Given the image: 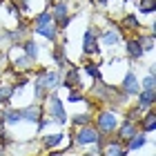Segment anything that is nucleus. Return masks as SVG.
I'll list each match as a JSON object with an SVG mask.
<instances>
[{"label": "nucleus", "instance_id": "nucleus-32", "mask_svg": "<svg viewBox=\"0 0 156 156\" xmlns=\"http://www.w3.org/2000/svg\"><path fill=\"white\" fill-rule=\"evenodd\" d=\"M96 2H107V0H96Z\"/></svg>", "mask_w": 156, "mask_h": 156}, {"label": "nucleus", "instance_id": "nucleus-5", "mask_svg": "<svg viewBox=\"0 0 156 156\" xmlns=\"http://www.w3.org/2000/svg\"><path fill=\"white\" fill-rule=\"evenodd\" d=\"M49 13H51V18L58 20L60 27H67V23H69V16H67V2H58Z\"/></svg>", "mask_w": 156, "mask_h": 156}, {"label": "nucleus", "instance_id": "nucleus-17", "mask_svg": "<svg viewBox=\"0 0 156 156\" xmlns=\"http://www.w3.org/2000/svg\"><path fill=\"white\" fill-rule=\"evenodd\" d=\"M143 132H154V127H156V116L154 114H147L145 118H143Z\"/></svg>", "mask_w": 156, "mask_h": 156}, {"label": "nucleus", "instance_id": "nucleus-33", "mask_svg": "<svg viewBox=\"0 0 156 156\" xmlns=\"http://www.w3.org/2000/svg\"><path fill=\"white\" fill-rule=\"evenodd\" d=\"M85 156H94V154H85Z\"/></svg>", "mask_w": 156, "mask_h": 156}, {"label": "nucleus", "instance_id": "nucleus-7", "mask_svg": "<svg viewBox=\"0 0 156 156\" xmlns=\"http://www.w3.org/2000/svg\"><path fill=\"white\" fill-rule=\"evenodd\" d=\"M20 114H23V120H27V123H38V120L42 118V116H40V107H38V105H31V107L20 109Z\"/></svg>", "mask_w": 156, "mask_h": 156}, {"label": "nucleus", "instance_id": "nucleus-11", "mask_svg": "<svg viewBox=\"0 0 156 156\" xmlns=\"http://www.w3.org/2000/svg\"><path fill=\"white\" fill-rule=\"evenodd\" d=\"M134 134H136V127H134L132 120H125L123 127L118 129V136H120V138H125V140H129V138L134 136Z\"/></svg>", "mask_w": 156, "mask_h": 156}, {"label": "nucleus", "instance_id": "nucleus-24", "mask_svg": "<svg viewBox=\"0 0 156 156\" xmlns=\"http://www.w3.org/2000/svg\"><path fill=\"white\" fill-rule=\"evenodd\" d=\"M34 91H36V98H38V101H40V98L42 96H45V87H42V85H40V80H34Z\"/></svg>", "mask_w": 156, "mask_h": 156}, {"label": "nucleus", "instance_id": "nucleus-3", "mask_svg": "<svg viewBox=\"0 0 156 156\" xmlns=\"http://www.w3.org/2000/svg\"><path fill=\"white\" fill-rule=\"evenodd\" d=\"M116 123H118V118L112 114V112H103V114L98 116V132H105V134L114 132L116 129Z\"/></svg>", "mask_w": 156, "mask_h": 156}, {"label": "nucleus", "instance_id": "nucleus-13", "mask_svg": "<svg viewBox=\"0 0 156 156\" xmlns=\"http://www.w3.org/2000/svg\"><path fill=\"white\" fill-rule=\"evenodd\" d=\"M147 143L145 136H140V134H134V136L129 138V145H127V150H138V147H143Z\"/></svg>", "mask_w": 156, "mask_h": 156}, {"label": "nucleus", "instance_id": "nucleus-12", "mask_svg": "<svg viewBox=\"0 0 156 156\" xmlns=\"http://www.w3.org/2000/svg\"><path fill=\"white\" fill-rule=\"evenodd\" d=\"M36 31L40 34V36H45V38H49V40H54L56 38V25H51V23H47V25H40V27H36Z\"/></svg>", "mask_w": 156, "mask_h": 156}, {"label": "nucleus", "instance_id": "nucleus-19", "mask_svg": "<svg viewBox=\"0 0 156 156\" xmlns=\"http://www.w3.org/2000/svg\"><path fill=\"white\" fill-rule=\"evenodd\" d=\"M25 51H27L29 58H36V56H38V45H36L34 40H27V42H25Z\"/></svg>", "mask_w": 156, "mask_h": 156}, {"label": "nucleus", "instance_id": "nucleus-14", "mask_svg": "<svg viewBox=\"0 0 156 156\" xmlns=\"http://www.w3.org/2000/svg\"><path fill=\"white\" fill-rule=\"evenodd\" d=\"M5 120L9 125H16V123H20V120H23V114H20V109H9L5 114Z\"/></svg>", "mask_w": 156, "mask_h": 156}, {"label": "nucleus", "instance_id": "nucleus-27", "mask_svg": "<svg viewBox=\"0 0 156 156\" xmlns=\"http://www.w3.org/2000/svg\"><path fill=\"white\" fill-rule=\"evenodd\" d=\"M80 101H83V96L76 89H69V103H80Z\"/></svg>", "mask_w": 156, "mask_h": 156}, {"label": "nucleus", "instance_id": "nucleus-25", "mask_svg": "<svg viewBox=\"0 0 156 156\" xmlns=\"http://www.w3.org/2000/svg\"><path fill=\"white\" fill-rule=\"evenodd\" d=\"M120 38H118V34H114V31H109V34H105V45H116Z\"/></svg>", "mask_w": 156, "mask_h": 156}, {"label": "nucleus", "instance_id": "nucleus-9", "mask_svg": "<svg viewBox=\"0 0 156 156\" xmlns=\"http://www.w3.org/2000/svg\"><path fill=\"white\" fill-rule=\"evenodd\" d=\"M123 89H125V94H138V83H136V76H134L132 72L125 76V80H123Z\"/></svg>", "mask_w": 156, "mask_h": 156}, {"label": "nucleus", "instance_id": "nucleus-22", "mask_svg": "<svg viewBox=\"0 0 156 156\" xmlns=\"http://www.w3.org/2000/svg\"><path fill=\"white\" fill-rule=\"evenodd\" d=\"M85 72H87L91 78H96V80H101V72H98V67L96 65H91V62H87L85 65Z\"/></svg>", "mask_w": 156, "mask_h": 156}, {"label": "nucleus", "instance_id": "nucleus-1", "mask_svg": "<svg viewBox=\"0 0 156 156\" xmlns=\"http://www.w3.org/2000/svg\"><path fill=\"white\" fill-rule=\"evenodd\" d=\"M98 138H101V132L94 129V127H89V125H83L80 132L76 134L78 145H94V143H98Z\"/></svg>", "mask_w": 156, "mask_h": 156}, {"label": "nucleus", "instance_id": "nucleus-30", "mask_svg": "<svg viewBox=\"0 0 156 156\" xmlns=\"http://www.w3.org/2000/svg\"><path fill=\"white\" fill-rule=\"evenodd\" d=\"M125 25H127V27H138V20L134 18V16H127V18H125Z\"/></svg>", "mask_w": 156, "mask_h": 156}, {"label": "nucleus", "instance_id": "nucleus-16", "mask_svg": "<svg viewBox=\"0 0 156 156\" xmlns=\"http://www.w3.org/2000/svg\"><path fill=\"white\" fill-rule=\"evenodd\" d=\"M62 136H65V134H49V136H45L42 145H45V147H56L62 140Z\"/></svg>", "mask_w": 156, "mask_h": 156}, {"label": "nucleus", "instance_id": "nucleus-10", "mask_svg": "<svg viewBox=\"0 0 156 156\" xmlns=\"http://www.w3.org/2000/svg\"><path fill=\"white\" fill-rule=\"evenodd\" d=\"M154 105V89H143L140 91V101H138V109H147Z\"/></svg>", "mask_w": 156, "mask_h": 156}, {"label": "nucleus", "instance_id": "nucleus-29", "mask_svg": "<svg viewBox=\"0 0 156 156\" xmlns=\"http://www.w3.org/2000/svg\"><path fill=\"white\" fill-rule=\"evenodd\" d=\"M16 67H18V69H27V67H29V56H25V58H20V60L16 62Z\"/></svg>", "mask_w": 156, "mask_h": 156}, {"label": "nucleus", "instance_id": "nucleus-23", "mask_svg": "<svg viewBox=\"0 0 156 156\" xmlns=\"http://www.w3.org/2000/svg\"><path fill=\"white\" fill-rule=\"evenodd\" d=\"M72 120L76 125H89V114H76Z\"/></svg>", "mask_w": 156, "mask_h": 156}, {"label": "nucleus", "instance_id": "nucleus-6", "mask_svg": "<svg viewBox=\"0 0 156 156\" xmlns=\"http://www.w3.org/2000/svg\"><path fill=\"white\" fill-rule=\"evenodd\" d=\"M38 80H40V85L45 89H54V87H58V85H60V74L58 72H45L42 78H38Z\"/></svg>", "mask_w": 156, "mask_h": 156}, {"label": "nucleus", "instance_id": "nucleus-31", "mask_svg": "<svg viewBox=\"0 0 156 156\" xmlns=\"http://www.w3.org/2000/svg\"><path fill=\"white\" fill-rule=\"evenodd\" d=\"M20 2H23V9H27V0H20Z\"/></svg>", "mask_w": 156, "mask_h": 156}, {"label": "nucleus", "instance_id": "nucleus-2", "mask_svg": "<svg viewBox=\"0 0 156 156\" xmlns=\"http://www.w3.org/2000/svg\"><path fill=\"white\" fill-rule=\"evenodd\" d=\"M49 112H51V118L56 120V123H65L67 120V116H65V107H62V101L56 94H51L49 96Z\"/></svg>", "mask_w": 156, "mask_h": 156}, {"label": "nucleus", "instance_id": "nucleus-8", "mask_svg": "<svg viewBox=\"0 0 156 156\" xmlns=\"http://www.w3.org/2000/svg\"><path fill=\"white\" fill-rule=\"evenodd\" d=\"M143 38L140 40H127V54L132 56V58H140L143 56Z\"/></svg>", "mask_w": 156, "mask_h": 156}, {"label": "nucleus", "instance_id": "nucleus-21", "mask_svg": "<svg viewBox=\"0 0 156 156\" xmlns=\"http://www.w3.org/2000/svg\"><path fill=\"white\" fill-rule=\"evenodd\" d=\"M47 23H51V13H49V11H42V13H38V16H36V27L47 25Z\"/></svg>", "mask_w": 156, "mask_h": 156}, {"label": "nucleus", "instance_id": "nucleus-26", "mask_svg": "<svg viewBox=\"0 0 156 156\" xmlns=\"http://www.w3.org/2000/svg\"><path fill=\"white\" fill-rule=\"evenodd\" d=\"M11 94H13V87H2V89H0V105H2Z\"/></svg>", "mask_w": 156, "mask_h": 156}, {"label": "nucleus", "instance_id": "nucleus-4", "mask_svg": "<svg viewBox=\"0 0 156 156\" xmlns=\"http://www.w3.org/2000/svg\"><path fill=\"white\" fill-rule=\"evenodd\" d=\"M83 51L85 54H98V45H96V31L94 27H89L83 36Z\"/></svg>", "mask_w": 156, "mask_h": 156}, {"label": "nucleus", "instance_id": "nucleus-15", "mask_svg": "<svg viewBox=\"0 0 156 156\" xmlns=\"http://www.w3.org/2000/svg\"><path fill=\"white\" fill-rule=\"evenodd\" d=\"M62 85H65L67 89H76L78 87V74H76V69H72V74H67V78L62 80Z\"/></svg>", "mask_w": 156, "mask_h": 156}, {"label": "nucleus", "instance_id": "nucleus-18", "mask_svg": "<svg viewBox=\"0 0 156 156\" xmlns=\"http://www.w3.org/2000/svg\"><path fill=\"white\" fill-rule=\"evenodd\" d=\"M107 156H125L127 154V150H123L120 147V143H112L109 147H107V152H105Z\"/></svg>", "mask_w": 156, "mask_h": 156}, {"label": "nucleus", "instance_id": "nucleus-20", "mask_svg": "<svg viewBox=\"0 0 156 156\" xmlns=\"http://www.w3.org/2000/svg\"><path fill=\"white\" fill-rule=\"evenodd\" d=\"M143 13H152L154 9H156V2L154 0H140V7H138Z\"/></svg>", "mask_w": 156, "mask_h": 156}, {"label": "nucleus", "instance_id": "nucleus-34", "mask_svg": "<svg viewBox=\"0 0 156 156\" xmlns=\"http://www.w3.org/2000/svg\"><path fill=\"white\" fill-rule=\"evenodd\" d=\"M54 156H62V154H54Z\"/></svg>", "mask_w": 156, "mask_h": 156}, {"label": "nucleus", "instance_id": "nucleus-28", "mask_svg": "<svg viewBox=\"0 0 156 156\" xmlns=\"http://www.w3.org/2000/svg\"><path fill=\"white\" fill-rule=\"evenodd\" d=\"M143 87H145V89H154V74H150V76L143 80Z\"/></svg>", "mask_w": 156, "mask_h": 156}]
</instances>
